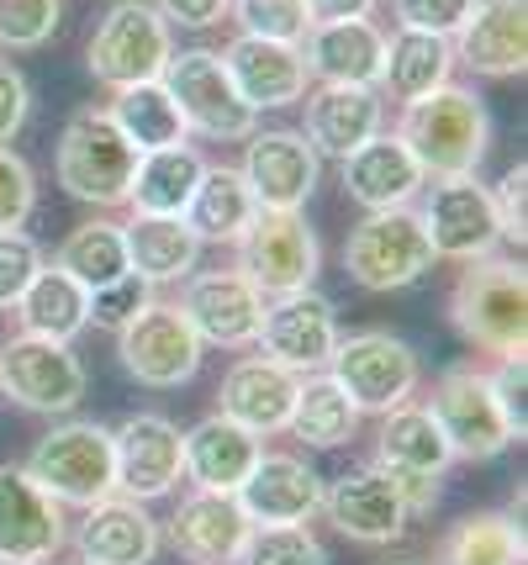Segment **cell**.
Segmentation results:
<instances>
[{
  "instance_id": "obj_18",
  "label": "cell",
  "mask_w": 528,
  "mask_h": 565,
  "mask_svg": "<svg viewBox=\"0 0 528 565\" xmlns=\"http://www.w3.org/2000/svg\"><path fill=\"white\" fill-rule=\"evenodd\" d=\"M64 502H53L22 466H0V565L53 561L64 544Z\"/></svg>"
},
{
  "instance_id": "obj_25",
  "label": "cell",
  "mask_w": 528,
  "mask_h": 565,
  "mask_svg": "<svg viewBox=\"0 0 528 565\" xmlns=\"http://www.w3.org/2000/svg\"><path fill=\"white\" fill-rule=\"evenodd\" d=\"M249 523H306L323 508V476L297 455H259L238 487Z\"/></svg>"
},
{
  "instance_id": "obj_15",
  "label": "cell",
  "mask_w": 528,
  "mask_h": 565,
  "mask_svg": "<svg viewBox=\"0 0 528 565\" xmlns=\"http://www.w3.org/2000/svg\"><path fill=\"white\" fill-rule=\"evenodd\" d=\"M111 460H117V492L132 502H153L175 492V481L185 476V434L159 413H132L111 434Z\"/></svg>"
},
{
  "instance_id": "obj_41",
  "label": "cell",
  "mask_w": 528,
  "mask_h": 565,
  "mask_svg": "<svg viewBox=\"0 0 528 565\" xmlns=\"http://www.w3.org/2000/svg\"><path fill=\"white\" fill-rule=\"evenodd\" d=\"M227 11L238 17L249 38H276V43H302L312 26L306 0H233Z\"/></svg>"
},
{
  "instance_id": "obj_40",
  "label": "cell",
  "mask_w": 528,
  "mask_h": 565,
  "mask_svg": "<svg viewBox=\"0 0 528 565\" xmlns=\"http://www.w3.org/2000/svg\"><path fill=\"white\" fill-rule=\"evenodd\" d=\"M238 565H327V550L306 534V523H254Z\"/></svg>"
},
{
  "instance_id": "obj_35",
  "label": "cell",
  "mask_w": 528,
  "mask_h": 565,
  "mask_svg": "<svg viewBox=\"0 0 528 565\" xmlns=\"http://www.w3.org/2000/svg\"><path fill=\"white\" fill-rule=\"evenodd\" d=\"M376 466L380 470H407V476H444L454 466L450 439L444 428L433 423L428 407H391L386 423H380L376 439Z\"/></svg>"
},
{
  "instance_id": "obj_17",
  "label": "cell",
  "mask_w": 528,
  "mask_h": 565,
  "mask_svg": "<svg viewBox=\"0 0 528 565\" xmlns=\"http://www.w3.org/2000/svg\"><path fill=\"white\" fill-rule=\"evenodd\" d=\"M175 307L202 333V344H223V349L254 344L259 318H265V296L254 291V280L244 270H206V275L191 270Z\"/></svg>"
},
{
  "instance_id": "obj_48",
  "label": "cell",
  "mask_w": 528,
  "mask_h": 565,
  "mask_svg": "<svg viewBox=\"0 0 528 565\" xmlns=\"http://www.w3.org/2000/svg\"><path fill=\"white\" fill-rule=\"evenodd\" d=\"M476 0H397V17L402 26H418V32H433V38H454V26L465 22Z\"/></svg>"
},
{
  "instance_id": "obj_10",
  "label": "cell",
  "mask_w": 528,
  "mask_h": 565,
  "mask_svg": "<svg viewBox=\"0 0 528 565\" xmlns=\"http://www.w3.org/2000/svg\"><path fill=\"white\" fill-rule=\"evenodd\" d=\"M317 265L323 248L302 212H259L238 238V270L249 275L259 296L306 291L317 280Z\"/></svg>"
},
{
  "instance_id": "obj_3",
  "label": "cell",
  "mask_w": 528,
  "mask_h": 565,
  "mask_svg": "<svg viewBox=\"0 0 528 565\" xmlns=\"http://www.w3.org/2000/svg\"><path fill=\"white\" fill-rule=\"evenodd\" d=\"M58 185L75 201L90 206H127L132 170H138V148L122 138V127L111 122V111H75L64 138H58Z\"/></svg>"
},
{
  "instance_id": "obj_5",
  "label": "cell",
  "mask_w": 528,
  "mask_h": 565,
  "mask_svg": "<svg viewBox=\"0 0 528 565\" xmlns=\"http://www.w3.org/2000/svg\"><path fill=\"white\" fill-rule=\"evenodd\" d=\"M159 79H164V90L175 96L185 127H196L212 143H244L254 132V122H259V111H254L249 100L238 96V85L227 79L223 53H212V49L170 53V64H164Z\"/></svg>"
},
{
  "instance_id": "obj_26",
  "label": "cell",
  "mask_w": 528,
  "mask_h": 565,
  "mask_svg": "<svg viewBox=\"0 0 528 565\" xmlns=\"http://www.w3.org/2000/svg\"><path fill=\"white\" fill-rule=\"evenodd\" d=\"M344 164V191L349 201H359L365 212H391V206H407V201L423 191L428 174L418 170V159L407 153V143L397 132H376L354 148Z\"/></svg>"
},
{
  "instance_id": "obj_38",
  "label": "cell",
  "mask_w": 528,
  "mask_h": 565,
  "mask_svg": "<svg viewBox=\"0 0 528 565\" xmlns=\"http://www.w3.org/2000/svg\"><path fill=\"white\" fill-rule=\"evenodd\" d=\"M433 565H524V523L513 513H465L439 540Z\"/></svg>"
},
{
  "instance_id": "obj_53",
  "label": "cell",
  "mask_w": 528,
  "mask_h": 565,
  "mask_svg": "<svg viewBox=\"0 0 528 565\" xmlns=\"http://www.w3.org/2000/svg\"><path fill=\"white\" fill-rule=\"evenodd\" d=\"M407 565H418V561H407Z\"/></svg>"
},
{
  "instance_id": "obj_43",
  "label": "cell",
  "mask_w": 528,
  "mask_h": 565,
  "mask_svg": "<svg viewBox=\"0 0 528 565\" xmlns=\"http://www.w3.org/2000/svg\"><path fill=\"white\" fill-rule=\"evenodd\" d=\"M149 301H153V286L143 280V275L127 270V275H117L111 286H96V291H90V322L117 333V328H127Z\"/></svg>"
},
{
  "instance_id": "obj_36",
  "label": "cell",
  "mask_w": 528,
  "mask_h": 565,
  "mask_svg": "<svg viewBox=\"0 0 528 565\" xmlns=\"http://www.w3.org/2000/svg\"><path fill=\"white\" fill-rule=\"evenodd\" d=\"M291 434L312 449H338V444L354 439V428H359V407L349 402V392L327 375V370H312L302 375V386H297V402H291V423H285Z\"/></svg>"
},
{
  "instance_id": "obj_12",
  "label": "cell",
  "mask_w": 528,
  "mask_h": 565,
  "mask_svg": "<svg viewBox=\"0 0 528 565\" xmlns=\"http://www.w3.org/2000/svg\"><path fill=\"white\" fill-rule=\"evenodd\" d=\"M0 392L26 413H75L85 396V365L69 354V344L17 333L0 349Z\"/></svg>"
},
{
  "instance_id": "obj_34",
  "label": "cell",
  "mask_w": 528,
  "mask_h": 565,
  "mask_svg": "<svg viewBox=\"0 0 528 565\" xmlns=\"http://www.w3.org/2000/svg\"><path fill=\"white\" fill-rule=\"evenodd\" d=\"M202 153L185 143H170V148H149L138 153V170H132V191H127V206L143 212V217H180L185 201L196 191L202 180Z\"/></svg>"
},
{
  "instance_id": "obj_21",
  "label": "cell",
  "mask_w": 528,
  "mask_h": 565,
  "mask_svg": "<svg viewBox=\"0 0 528 565\" xmlns=\"http://www.w3.org/2000/svg\"><path fill=\"white\" fill-rule=\"evenodd\" d=\"M454 58L476 74L513 79L528 64V0H476L454 26Z\"/></svg>"
},
{
  "instance_id": "obj_1",
  "label": "cell",
  "mask_w": 528,
  "mask_h": 565,
  "mask_svg": "<svg viewBox=\"0 0 528 565\" xmlns=\"http://www.w3.org/2000/svg\"><path fill=\"white\" fill-rule=\"evenodd\" d=\"M397 138L418 159V170L433 174V180L476 174V164L486 159V143H492V117H486L476 90L439 85L423 100H407L402 106Z\"/></svg>"
},
{
  "instance_id": "obj_28",
  "label": "cell",
  "mask_w": 528,
  "mask_h": 565,
  "mask_svg": "<svg viewBox=\"0 0 528 565\" xmlns=\"http://www.w3.org/2000/svg\"><path fill=\"white\" fill-rule=\"evenodd\" d=\"M380 132V96L376 85H317L306 96L302 138L317 148V159H349L365 138Z\"/></svg>"
},
{
  "instance_id": "obj_51",
  "label": "cell",
  "mask_w": 528,
  "mask_h": 565,
  "mask_svg": "<svg viewBox=\"0 0 528 565\" xmlns=\"http://www.w3.org/2000/svg\"><path fill=\"white\" fill-rule=\"evenodd\" d=\"M376 0H306L312 22H349V17H370Z\"/></svg>"
},
{
  "instance_id": "obj_7",
  "label": "cell",
  "mask_w": 528,
  "mask_h": 565,
  "mask_svg": "<svg viewBox=\"0 0 528 565\" xmlns=\"http://www.w3.org/2000/svg\"><path fill=\"white\" fill-rule=\"evenodd\" d=\"M170 22L153 11V0H117L101 17L90 49H85V64L90 74L122 90V85H138V79H159L164 64H170Z\"/></svg>"
},
{
  "instance_id": "obj_16",
  "label": "cell",
  "mask_w": 528,
  "mask_h": 565,
  "mask_svg": "<svg viewBox=\"0 0 528 565\" xmlns=\"http://www.w3.org/2000/svg\"><path fill=\"white\" fill-rule=\"evenodd\" d=\"M249 153H244V180H249L259 212H302L306 196L317 191V174H323V159L317 148L306 143L302 132L280 127V132H249L244 138Z\"/></svg>"
},
{
  "instance_id": "obj_20",
  "label": "cell",
  "mask_w": 528,
  "mask_h": 565,
  "mask_svg": "<svg viewBox=\"0 0 528 565\" xmlns=\"http://www.w3.org/2000/svg\"><path fill=\"white\" fill-rule=\"evenodd\" d=\"M323 513L354 544H391L407 534V508H402V497H397V487H391V476L380 466L344 470L323 492Z\"/></svg>"
},
{
  "instance_id": "obj_52",
  "label": "cell",
  "mask_w": 528,
  "mask_h": 565,
  "mask_svg": "<svg viewBox=\"0 0 528 565\" xmlns=\"http://www.w3.org/2000/svg\"><path fill=\"white\" fill-rule=\"evenodd\" d=\"M26 565H43V561H26Z\"/></svg>"
},
{
  "instance_id": "obj_13",
  "label": "cell",
  "mask_w": 528,
  "mask_h": 565,
  "mask_svg": "<svg viewBox=\"0 0 528 565\" xmlns=\"http://www.w3.org/2000/svg\"><path fill=\"white\" fill-rule=\"evenodd\" d=\"M428 244L439 259H486L492 248L503 244V233H497V206H492V191L481 185L476 174H450V180H433V191H428L423 212Z\"/></svg>"
},
{
  "instance_id": "obj_31",
  "label": "cell",
  "mask_w": 528,
  "mask_h": 565,
  "mask_svg": "<svg viewBox=\"0 0 528 565\" xmlns=\"http://www.w3.org/2000/svg\"><path fill=\"white\" fill-rule=\"evenodd\" d=\"M127 238V270L143 275L149 286L164 280H185L202 259V238L185 227V217H143L132 212V222H122Z\"/></svg>"
},
{
  "instance_id": "obj_23",
  "label": "cell",
  "mask_w": 528,
  "mask_h": 565,
  "mask_svg": "<svg viewBox=\"0 0 528 565\" xmlns=\"http://www.w3.org/2000/svg\"><path fill=\"white\" fill-rule=\"evenodd\" d=\"M79 565H153L159 555V523L132 497H101L90 502L75 529Z\"/></svg>"
},
{
  "instance_id": "obj_8",
  "label": "cell",
  "mask_w": 528,
  "mask_h": 565,
  "mask_svg": "<svg viewBox=\"0 0 528 565\" xmlns=\"http://www.w3.org/2000/svg\"><path fill=\"white\" fill-rule=\"evenodd\" d=\"M202 333L191 328V318L170 307V301H149L138 318L117 328V354H122V370L138 381V386H153V392H175L185 386L196 370H202Z\"/></svg>"
},
{
  "instance_id": "obj_27",
  "label": "cell",
  "mask_w": 528,
  "mask_h": 565,
  "mask_svg": "<svg viewBox=\"0 0 528 565\" xmlns=\"http://www.w3.org/2000/svg\"><path fill=\"white\" fill-rule=\"evenodd\" d=\"M380 53L386 38L370 17H349V22H312L302 38L306 74L323 85H376L380 79Z\"/></svg>"
},
{
  "instance_id": "obj_24",
  "label": "cell",
  "mask_w": 528,
  "mask_h": 565,
  "mask_svg": "<svg viewBox=\"0 0 528 565\" xmlns=\"http://www.w3.org/2000/svg\"><path fill=\"white\" fill-rule=\"evenodd\" d=\"M297 386H302V375L297 370H285L280 360L270 354H249V360H238V365L223 375V418L244 423L249 434H280L285 423H291V402H297Z\"/></svg>"
},
{
  "instance_id": "obj_39",
  "label": "cell",
  "mask_w": 528,
  "mask_h": 565,
  "mask_svg": "<svg viewBox=\"0 0 528 565\" xmlns=\"http://www.w3.org/2000/svg\"><path fill=\"white\" fill-rule=\"evenodd\" d=\"M53 265L75 275L85 291H96V286H111L117 275H127L122 222H79L75 233H69L64 244H58Z\"/></svg>"
},
{
  "instance_id": "obj_33",
  "label": "cell",
  "mask_w": 528,
  "mask_h": 565,
  "mask_svg": "<svg viewBox=\"0 0 528 565\" xmlns=\"http://www.w3.org/2000/svg\"><path fill=\"white\" fill-rule=\"evenodd\" d=\"M17 312H22V333H32V339L75 344L85 333V322H90V291L69 270L43 265L32 275V286L17 296Z\"/></svg>"
},
{
  "instance_id": "obj_19",
  "label": "cell",
  "mask_w": 528,
  "mask_h": 565,
  "mask_svg": "<svg viewBox=\"0 0 528 565\" xmlns=\"http://www.w3.org/2000/svg\"><path fill=\"white\" fill-rule=\"evenodd\" d=\"M223 70L254 111L297 106L306 96V79H312L302 58V43H276V38H249V32H238L227 43Z\"/></svg>"
},
{
  "instance_id": "obj_46",
  "label": "cell",
  "mask_w": 528,
  "mask_h": 565,
  "mask_svg": "<svg viewBox=\"0 0 528 565\" xmlns=\"http://www.w3.org/2000/svg\"><path fill=\"white\" fill-rule=\"evenodd\" d=\"M524 196H528V170H524V164H513V170L497 180V191H492V206H497V233H503L507 244H518V248H524V238H528Z\"/></svg>"
},
{
  "instance_id": "obj_42",
  "label": "cell",
  "mask_w": 528,
  "mask_h": 565,
  "mask_svg": "<svg viewBox=\"0 0 528 565\" xmlns=\"http://www.w3.org/2000/svg\"><path fill=\"white\" fill-rule=\"evenodd\" d=\"M64 17V0H0V49H43Z\"/></svg>"
},
{
  "instance_id": "obj_45",
  "label": "cell",
  "mask_w": 528,
  "mask_h": 565,
  "mask_svg": "<svg viewBox=\"0 0 528 565\" xmlns=\"http://www.w3.org/2000/svg\"><path fill=\"white\" fill-rule=\"evenodd\" d=\"M37 270H43V248L22 227H6L0 233V307H17V296L32 286Z\"/></svg>"
},
{
  "instance_id": "obj_14",
  "label": "cell",
  "mask_w": 528,
  "mask_h": 565,
  "mask_svg": "<svg viewBox=\"0 0 528 565\" xmlns=\"http://www.w3.org/2000/svg\"><path fill=\"white\" fill-rule=\"evenodd\" d=\"M254 344H265L270 360H280L297 375H312V370H327V354L338 344V312L323 291H285L265 301V318H259V333Z\"/></svg>"
},
{
  "instance_id": "obj_50",
  "label": "cell",
  "mask_w": 528,
  "mask_h": 565,
  "mask_svg": "<svg viewBox=\"0 0 528 565\" xmlns=\"http://www.w3.org/2000/svg\"><path fill=\"white\" fill-rule=\"evenodd\" d=\"M233 0H153V11L164 17L170 26H191V32H206L227 17Z\"/></svg>"
},
{
  "instance_id": "obj_4",
  "label": "cell",
  "mask_w": 528,
  "mask_h": 565,
  "mask_svg": "<svg viewBox=\"0 0 528 565\" xmlns=\"http://www.w3.org/2000/svg\"><path fill=\"white\" fill-rule=\"evenodd\" d=\"M26 476L69 508H90L101 497L117 492V460H111V428L101 423H58L53 434L37 439V449L26 455Z\"/></svg>"
},
{
  "instance_id": "obj_47",
  "label": "cell",
  "mask_w": 528,
  "mask_h": 565,
  "mask_svg": "<svg viewBox=\"0 0 528 565\" xmlns=\"http://www.w3.org/2000/svg\"><path fill=\"white\" fill-rule=\"evenodd\" d=\"M492 396H497V407H503L513 439H524L528 434V370H524V354H518V360H503V365L492 370Z\"/></svg>"
},
{
  "instance_id": "obj_44",
  "label": "cell",
  "mask_w": 528,
  "mask_h": 565,
  "mask_svg": "<svg viewBox=\"0 0 528 565\" xmlns=\"http://www.w3.org/2000/svg\"><path fill=\"white\" fill-rule=\"evenodd\" d=\"M32 206H37V174H32V164L17 148L0 143V233L6 227H26Z\"/></svg>"
},
{
  "instance_id": "obj_2",
  "label": "cell",
  "mask_w": 528,
  "mask_h": 565,
  "mask_svg": "<svg viewBox=\"0 0 528 565\" xmlns=\"http://www.w3.org/2000/svg\"><path fill=\"white\" fill-rule=\"evenodd\" d=\"M454 328L497 360H518L528 349V280L513 259H471L450 296Z\"/></svg>"
},
{
  "instance_id": "obj_9",
  "label": "cell",
  "mask_w": 528,
  "mask_h": 565,
  "mask_svg": "<svg viewBox=\"0 0 528 565\" xmlns=\"http://www.w3.org/2000/svg\"><path fill=\"white\" fill-rule=\"evenodd\" d=\"M433 423L444 428L454 460H471V466H486L497 460L507 444H513V428H507L503 407L492 396V375L476 365H454L439 375L433 386Z\"/></svg>"
},
{
  "instance_id": "obj_11",
  "label": "cell",
  "mask_w": 528,
  "mask_h": 565,
  "mask_svg": "<svg viewBox=\"0 0 528 565\" xmlns=\"http://www.w3.org/2000/svg\"><path fill=\"white\" fill-rule=\"evenodd\" d=\"M327 375L349 392L359 413H391L418 392V354L391 333H349L327 354Z\"/></svg>"
},
{
  "instance_id": "obj_29",
  "label": "cell",
  "mask_w": 528,
  "mask_h": 565,
  "mask_svg": "<svg viewBox=\"0 0 528 565\" xmlns=\"http://www.w3.org/2000/svg\"><path fill=\"white\" fill-rule=\"evenodd\" d=\"M259 455H265L259 434H249L244 423L223 418V413L202 418L185 434V476L206 492H238Z\"/></svg>"
},
{
  "instance_id": "obj_37",
  "label": "cell",
  "mask_w": 528,
  "mask_h": 565,
  "mask_svg": "<svg viewBox=\"0 0 528 565\" xmlns=\"http://www.w3.org/2000/svg\"><path fill=\"white\" fill-rule=\"evenodd\" d=\"M111 122L122 127V138L138 153L149 148H170V143H185V117H180L175 96L164 90V79H138V85H122L117 100H111Z\"/></svg>"
},
{
  "instance_id": "obj_32",
  "label": "cell",
  "mask_w": 528,
  "mask_h": 565,
  "mask_svg": "<svg viewBox=\"0 0 528 565\" xmlns=\"http://www.w3.org/2000/svg\"><path fill=\"white\" fill-rule=\"evenodd\" d=\"M454 70V49L450 38H433V32H418V26H402L397 38H386V53H380V90L391 100H423L428 90L450 85Z\"/></svg>"
},
{
  "instance_id": "obj_49",
  "label": "cell",
  "mask_w": 528,
  "mask_h": 565,
  "mask_svg": "<svg viewBox=\"0 0 528 565\" xmlns=\"http://www.w3.org/2000/svg\"><path fill=\"white\" fill-rule=\"evenodd\" d=\"M26 111H32V90H26L22 70L0 58V143H11V138L22 132Z\"/></svg>"
},
{
  "instance_id": "obj_22",
  "label": "cell",
  "mask_w": 528,
  "mask_h": 565,
  "mask_svg": "<svg viewBox=\"0 0 528 565\" xmlns=\"http://www.w3.org/2000/svg\"><path fill=\"white\" fill-rule=\"evenodd\" d=\"M249 513L233 492H196L185 497L170 518V544L191 565H238L244 555V540H249Z\"/></svg>"
},
{
  "instance_id": "obj_6",
  "label": "cell",
  "mask_w": 528,
  "mask_h": 565,
  "mask_svg": "<svg viewBox=\"0 0 528 565\" xmlns=\"http://www.w3.org/2000/svg\"><path fill=\"white\" fill-rule=\"evenodd\" d=\"M433 259L439 254L428 244L423 222L407 206L370 212L344 244V270L365 291H402V286H412V280H423L433 270Z\"/></svg>"
},
{
  "instance_id": "obj_30",
  "label": "cell",
  "mask_w": 528,
  "mask_h": 565,
  "mask_svg": "<svg viewBox=\"0 0 528 565\" xmlns=\"http://www.w3.org/2000/svg\"><path fill=\"white\" fill-rule=\"evenodd\" d=\"M180 217H185V227H191L202 244H238V238H244V227L259 217V201H254L249 180H244L238 170H227V164H206Z\"/></svg>"
}]
</instances>
